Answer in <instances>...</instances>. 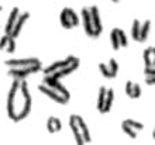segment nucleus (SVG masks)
<instances>
[{"instance_id": "f257e3e1", "label": "nucleus", "mask_w": 155, "mask_h": 145, "mask_svg": "<svg viewBox=\"0 0 155 145\" xmlns=\"http://www.w3.org/2000/svg\"><path fill=\"white\" fill-rule=\"evenodd\" d=\"M31 110V96L24 79H16L7 99V111L13 121H20L28 116Z\"/></svg>"}, {"instance_id": "20e7f679", "label": "nucleus", "mask_w": 155, "mask_h": 145, "mask_svg": "<svg viewBox=\"0 0 155 145\" xmlns=\"http://www.w3.org/2000/svg\"><path fill=\"white\" fill-rule=\"evenodd\" d=\"M40 90L44 94H47L48 97H51L52 100L61 103V104L68 103L71 99V94L68 92V89L64 85H61L58 79H52V77H48V76L44 77L42 83L40 85Z\"/></svg>"}, {"instance_id": "4be33fe9", "label": "nucleus", "mask_w": 155, "mask_h": 145, "mask_svg": "<svg viewBox=\"0 0 155 145\" xmlns=\"http://www.w3.org/2000/svg\"><path fill=\"white\" fill-rule=\"evenodd\" d=\"M110 2H113V3H118L120 0H110Z\"/></svg>"}, {"instance_id": "9b49d317", "label": "nucleus", "mask_w": 155, "mask_h": 145, "mask_svg": "<svg viewBox=\"0 0 155 145\" xmlns=\"http://www.w3.org/2000/svg\"><path fill=\"white\" fill-rule=\"evenodd\" d=\"M118 69H120V66H118V62L114 58L109 59L107 62L99 64V71L102 73V76L106 77V79H114L118 75Z\"/></svg>"}, {"instance_id": "5701e85b", "label": "nucleus", "mask_w": 155, "mask_h": 145, "mask_svg": "<svg viewBox=\"0 0 155 145\" xmlns=\"http://www.w3.org/2000/svg\"><path fill=\"white\" fill-rule=\"evenodd\" d=\"M2 10H3V6H2V4H0V12H2Z\"/></svg>"}, {"instance_id": "7ed1b4c3", "label": "nucleus", "mask_w": 155, "mask_h": 145, "mask_svg": "<svg viewBox=\"0 0 155 145\" xmlns=\"http://www.w3.org/2000/svg\"><path fill=\"white\" fill-rule=\"evenodd\" d=\"M79 58L75 57V55H69L66 57L65 59H61V61H57L45 68L44 73L45 76L48 77H52V79H61V77L66 76V75H71L72 72H75L78 68H79Z\"/></svg>"}, {"instance_id": "f03ea898", "label": "nucleus", "mask_w": 155, "mask_h": 145, "mask_svg": "<svg viewBox=\"0 0 155 145\" xmlns=\"http://www.w3.org/2000/svg\"><path fill=\"white\" fill-rule=\"evenodd\" d=\"M81 20L82 25L85 30V34L90 38H97L103 31V24H102V17H100V12H99L97 6H85L82 7L81 12Z\"/></svg>"}, {"instance_id": "6e6552de", "label": "nucleus", "mask_w": 155, "mask_h": 145, "mask_svg": "<svg viewBox=\"0 0 155 145\" xmlns=\"http://www.w3.org/2000/svg\"><path fill=\"white\" fill-rule=\"evenodd\" d=\"M59 23L65 30H72L79 25L81 18L78 16V13L75 8L72 7H64L59 14Z\"/></svg>"}, {"instance_id": "ddd939ff", "label": "nucleus", "mask_w": 155, "mask_h": 145, "mask_svg": "<svg viewBox=\"0 0 155 145\" xmlns=\"http://www.w3.org/2000/svg\"><path fill=\"white\" fill-rule=\"evenodd\" d=\"M28 18H30V13L28 12L20 13V16H18V18L16 20L14 27H13L12 32H10V37H12V38H17V37L20 35L21 31H23V28H24L25 23L28 21Z\"/></svg>"}, {"instance_id": "4468645a", "label": "nucleus", "mask_w": 155, "mask_h": 145, "mask_svg": "<svg viewBox=\"0 0 155 145\" xmlns=\"http://www.w3.org/2000/svg\"><path fill=\"white\" fill-rule=\"evenodd\" d=\"M40 69H41V64L34 65V66H28V68H23V69H10V71H8V75L13 77H16V79H24L25 76L38 72Z\"/></svg>"}, {"instance_id": "423d86ee", "label": "nucleus", "mask_w": 155, "mask_h": 145, "mask_svg": "<svg viewBox=\"0 0 155 145\" xmlns=\"http://www.w3.org/2000/svg\"><path fill=\"white\" fill-rule=\"evenodd\" d=\"M150 31H151V20L150 18H145V20L134 18L133 20V24H131V38L135 42L144 44L148 40Z\"/></svg>"}, {"instance_id": "a211bd4d", "label": "nucleus", "mask_w": 155, "mask_h": 145, "mask_svg": "<svg viewBox=\"0 0 155 145\" xmlns=\"http://www.w3.org/2000/svg\"><path fill=\"white\" fill-rule=\"evenodd\" d=\"M143 59L145 68H155V47H148L144 49Z\"/></svg>"}, {"instance_id": "39448f33", "label": "nucleus", "mask_w": 155, "mask_h": 145, "mask_svg": "<svg viewBox=\"0 0 155 145\" xmlns=\"http://www.w3.org/2000/svg\"><path fill=\"white\" fill-rule=\"evenodd\" d=\"M69 127L74 133L75 141L76 145H86L89 144L92 137H90V131L87 128V124L85 123V120L78 114H72L69 117Z\"/></svg>"}, {"instance_id": "1a4fd4ad", "label": "nucleus", "mask_w": 155, "mask_h": 145, "mask_svg": "<svg viewBox=\"0 0 155 145\" xmlns=\"http://www.w3.org/2000/svg\"><path fill=\"white\" fill-rule=\"evenodd\" d=\"M121 130L127 137L134 140V138L138 137V134L144 130V124L141 121L133 120V118H126V120L121 121Z\"/></svg>"}, {"instance_id": "0eeeda50", "label": "nucleus", "mask_w": 155, "mask_h": 145, "mask_svg": "<svg viewBox=\"0 0 155 145\" xmlns=\"http://www.w3.org/2000/svg\"><path fill=\"white\" fill-rule=\"evenodd\" d=\"M114 103V90L107 86H100L97 93V111L100 114H107Z\"/></svg>"}, {"instance_id": "dca6fc26", "label": "nucleus", "mask_w": 155, "mask_h": 145, "mask_svg": "<svg viewBox=\"0 0 155 145\" xmlns=\"http://www.w3.org/2000/svg\"><path fill=\"white\" fill-rule=\"evenodd\" d=\"M20 8L18 7H13L12 12H10V14H8V18L7 21H6V25H4V34L6 35H10V32H12L13 27H14V23H16V20L18 18V16H20Z\"/></svg>"}, {"instance_id": "f8f14e48", "label": "nucleus", "mask_w": 155, "mask_h": 145, "mask_svg": "<svg viewBox=\"0 0 155 145\" xmlns=\"http://www.w3.org/2000/svg\"><path fill=\"white\" fill-rule=\"evenodd\" d=\"M4 64L10 69H23L28 68V66H34V65H40L41 61L38 58H24V59H8Z\"/></svg>"}, {"instance_id": "2eb2a0df", "label": "nucleus", "mask_w": 155, "mask_h": 145, "mask_svg": "<svg viewBox=\"0 0 155 145\" xmlns=\"http://www.w3.org/2000/svg\"><path fill=\"white\" fill-rule=\"evenodd\" d=\"M141 93H143V89H141V86L138 83H135L133 81H128L126 83V94L130 99H140Z\"/></svg>"}, {"instance_id": "aec40b11", "label": "nucleus", "mask_w": 155, "mask_h": 145, "mask_svg": "<svg viewBox=\"0 0 155 145\" xmlns=\"http://www.w3.org/2000/svg\"><path fill=\"white\" fill-rule=\"evenodd\" d=\"M144 81L150 86H155V68H144Z\"/></svg>"}, {"instance_id": "9d476101", "label": "nucleus", "mask_w": 155, "mask_h": 145, "mask_svg": "<svg viewBox=\"0 0 155 145\" xmlns=\"http://www.w3.org/2000/svg\"><path fill=\"white\" fill-rule=\"evenodd\" d=\"M110 44L114 51H118V49L128 47V38H127V34L124 32V30L118 28V27H114V28L111 30L110 31Z\"/></svg>"}, {"instance_id": "412c9836", "label": "nucleus", "mask_w": 155, "mask_h": 145, "mask_svg": "<svg viewBox=\"0 0 155 145\" xmlns=\"http://www.w3.org/2000/svg\"><path fill=\"white\" fill-rule=\"evenodd\" d=\"M152 137H154V140H155V127H154V131H152Z\"/></svg>"}, {"instance_id": "f3484780", "label": "nucleus", "mask_w": 155, "mask_h": 145, "mask_svg": "<svg viewBox=\"0 0 155 145\" xmlns=\"http://www.w3.org/2000/svg\"><path fill=\"white\" fill-rule=\"evenodd\" d=\"M14 49H16V41H14V38H12L10 35H6V34H4V35L0 38V51L13 54Z\"/></svg>"}, {"instance_id": "6ab92c4d", "label": "nucleus", "mask_w": 155, "mask_h": 145, "mask_svg": "<svg viewBox=\"0 0 155 145\" xmlns=\"http://www.w3.org/2000/svg\"><path fill=\"white\" fill-rule=\"evenodd\" d=\"M61 121L58 120L57 117H49L48 121H47V128H48L49 133H57V131L61 130Z\"/></svg>"}]
</instances>
